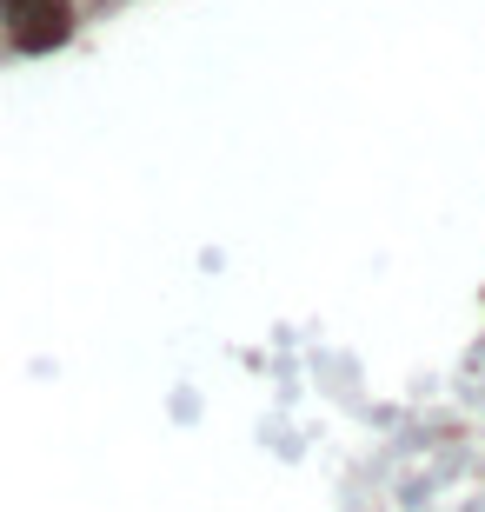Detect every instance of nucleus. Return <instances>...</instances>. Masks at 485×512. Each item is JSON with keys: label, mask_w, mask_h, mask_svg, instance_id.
<instances>
[{"label": "nucleus", "mask_w": 485, "mask_h": 512, "mask_svg": "<svg viewBox=\"0 0 485 512\" xmlns=\"http://www.w3.org/2000/svg\"><path fill=\"white\" fill-rule=\"evenodd\" d=\"M74 34V0H27L20 14H7V40L20 54H54Z\"/></svg>", "instance_id": "obj_1"}, {"label": "nucleus", "mask_w": 485, "mask_h": 512, "mask_svg": "<svg viewBox=\"0 0 485 512\" xmlns=\"http://www.w3.org/2000/svg\"><path fill=\"white\" fill-rule=\"evenodd\" d=\"M20 7H27V0H0V14H20Z\"/></svg>", "instance_id": "obj_2"}]
</instances>
